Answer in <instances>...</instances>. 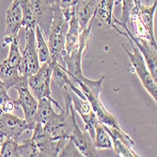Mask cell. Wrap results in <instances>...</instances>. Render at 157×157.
<instances>
[{
    "label": "cell",
    "instance_id": "obj_17",
    "mask_svg": "<svg viewBox=\"0 0 157 157\" xmlns=\"http://www.w3.org/2000/svg\"><path fill=\"white\" fill-rule=\"evenodd\" d=\"M98 2L99 0H76L75 11L82 30L93 22Z\"/></svg>",
    "mask_w": 157,
    "mask_h": 157
},
{
    "label": "cell",
    "instance_id": "obj_14",
    "mask_svg": "<svg viewBox=\"0 0 157 157\" xmlns=\"http://www.w3.org/2000/svg\"><path fill=\"white\" fill-rule=\"evenodd\" d=\"M23 13L18 0H13L6 12L5 42L10 44L13 40L19 39V31L22 27Z\"/></svg>",
    "mask_w": 157,
    "mask_h": 157
},
{
    "label": "cell",
    "instance_id": "obj_6",
    "mask_svg": "<svg viewBox=\"0 0 157 157\" xmlns=\"http://www.w3.org/2000/svg\"><path fill=\"white\" fill-rule=\"evenodd\" d=\"M91 25L92 22L84 30H82L78 42L64 56V68L72 78L78 79L84 75L82 71V56L89 46Z\"/></svg>",
    "mask_w": 157,
    "mask_h": 157
},
{
    "label": "cell",
    "instance_id": "obj_13",
    "mask_svg": "<svg viewBox=\"0 0 157 157\" xmlns=\"http://www.w3.org/2000/svg\"><path fill=\"white\" fill-rule=\"evenodd\" d=\"M71 97H72V103H73L75 111L78 112L82 121H84L85 131H87L90 134V136H91L93 140L94 135H95V126L100 121H98L90 104L87 100L81 99L80 97H78L75 93L72 91H71Z\"/></svg>",
    "mask_w": 157,
    "mask_h": 157
},
{
    "label": "cell",
    "instance_id": "obj_3",
    "mask_svg": "<svg viewBox=\"0 0 157 157\" xmlns=\"http://www.w3.org/2000/svg\"><path fill=\"white\" fill-rule=\"evenodd\" d=\"M74 80L77 86V88L82 91L86 100L90 104L98 121L108 127L121 129L118 119L113 114L106 110V108L101 101V99H100V94H101V91L103 90L102 85L105 80V77L103 76L98 80H91L88 85H85L78 79Z\"/></svg>",
    "mask_w": 157,
    "mask_h": 157
},
{
    "label": "cell",
    "instance_id": "obj_5",
    "mask_svg": "<svg viewBox=\"0 0 157 157\" xmlns=\"http://www.w3.org/2000/svg\"><path fill=\"white\" fill-rule=\"evenodd\" d=\"M54 64L51 63H44L40 66V69L37 71V73L27 77V84L32 94L36 97L37 100L46 98L58 107L59 110L62 109L60 105L52 97L51 93V79L53 74Z\"/></svg>",
    "mask_w": 157,
    "mask_h": 157
},
{
    "label": "cell",
    "instance_id": "obj_19",
    "mask_svg": "<svg viewBox=\"0 0 157 157\" xmlns=\"http://www.w3.org/2000/svg\"><path fill=\"white\" fill-rule=\"evenodd\" d=\"M115 6V0H99L95 17L99 19L104 25L107 27L115 28L116 25L114 24V16L113 10Z\"/></svg>",
    "mask_w": 157,
    "mask_h": 157
},
{
    "label": "cell",
    "instance_id": "obj_20",
    "mask_svg": "<svg viewBox=\"0 0 157 157\" xmlns=\"http://www.w3.org/2000/svg\"><path fill=\"white\" fill-rule=\"evenodd\" d=\"M35 40H36V49L38 53L40 64L51 63L52 59L47 44V40L38 25L35 27Z\"/></svg>",
    "mask_w": 157,
    "mask_h": 157
},
{
    "label": "cell",
    "instance_id": "obj_24",
    "mask_svg": "<svg viewBox=\"0 0 157 157\" xmlns=\"http://www.w3.org/2000/svg\"><path fill=\"white\" fill-rule=\"evenodd\" d=\"M93 144L97 149H112V141L110 136L104 124L98 122L95 126V135L93 138Z\"/></svg>",
    "mask_w": 157,
    "mask_h": 157
},
{
    "label": "cell",
    "instance_id": "obj_11",
    "mask_svg": "<svg viewBox=\"0 0 157 157\" xmlns=\"http://www.w3.org/2000/svg\"><path fill=\"white\" fill-rule=\"evenodd\" d=\"M35 124L20 119L0 107V132L6 137L19 141L25 132L33 131Z\"/></svg>",
    "mask_w": 157,
    "mask_h": 157
},
{
    "label": "cell",
    "instance_id": "obj_15",
    "mask_svg": "<svg viewBox=\"0 0 157 157\" xmlns=\"http://www.w3.org/2000/svg\"><path fill=\"white\" fill-rule=\"evenodd\" d=\"M81 154L86 157H100L103 156L97 151V148L93 144V140L87 131H82L78 123L76 122L70 137Z\"/></svg>",
    "mask_w": 157,
    "mask_h": 157
},
{
    "label": "cell",
    "instance_id": "obj_10",
    "mask_svg": "<svg viewBox=\"0 0 157 157\" xmlns=\"http://www.w3.org/2000/svg\"><path fill=\"white\" fill-rule=\"evenodd\" d=\"M12 89L16 90L18 93V99L15 100V105L17 107L23 109L25 120L30 123L36 124L34 121V116L38 107V100L28 88L27 77L20 75Z\"/></svg>",
    "mask_w": 157,
    "mask_h": 157
},
{
    "label": "cell",
    "instance_id": "obj_30",
    "mask_svg": "<svg viewBox=\"0 0 157 157\" xmlns=\"http://www.w3.org/2000/svg\"><path fill=\"white\" fill-rule=\"evenodd\" d=\"M146 3H147V5H149V3H150V0H146Z\"/></svg>",
    "mask_w": 157,
    "mask_h": 157
},
{
    "label": "cell",
    "instance_id": "obj_8",
    "mask_svg": "<svg viewBox=\"0 0 157 157\" xmlns=\"http://www.w3.org/2000/svg\"><path fill=\"white\" fill-rule=\"evenodd\" d=\"M25 46L21 51V63L19 73L21 75L28 77L40 69V61L36 49L35 40V28H25Z\"/></svg>",
    "mask_w": 157,
    "mask_h": 157
},
{
    "label": "cell",
    "instance_id": "obj_4",
    "mask_svg": "<svg viewBox=\"0 0 157 157\" xmlns=\"http://www.w3.org/2000/svg\"><path fill=\"white\" fill-rule=\"evenodd\" d=\"M67 139H54L42 128V125L36 123L32 136L27 143L29 144L32 157H54L59 156V151Z\"/></svg>",
    "mask_w": 157,
    "mask_h": 157
},
{
    "label": "cell",
    "instance_id": "obj_23",
    "mask_svg": "<svg viewBox=\"0 0 157 157\" xmlns=\"http://www.w3.org/2000/svg\"><path fill=\"white\" fill-rule=\"evenodd\" d=\"M18 2L23 13L22 27H24V29L35 28L37 25V18L32 1L31 0H18Z\"/></svg>",
    "mask_w": 157,
    "mask_h": 157
},
{
    "label": "cell",
    "instance_id": "obj_29",
    "mask_svg": "<svg viewBox=\"0 0 157 157\" xmlns=\"http://www.w3.org/2000/svg\"><path fill=\"white\" fill-rule=\"evenodd\" d=\"M47 1L52 5V6H55L56 4V2H58V0H47Z\"/></svg>",
    "mask_w": 157,
    "mask_h": 157
},
{
    "label": "cell",
    "instance_id": "obj_28",
    "mask_svg": "<svg viewBox=\"0 0 157 157\" xmlns=\"http://www.w3.org/2000/svg\"><path fill=\"white\" fill-rule=\"evenodd\" d=\"M59 156H75V157H80L83 156L81 154V152L79 151V150L76 148V146L75 145L74 142L71 140L70 138L67 139V141L65 142L64 146L62 147L61 151L59 153Z\"/></svg>",
    "mask_w": 157,
    "mask_h": 157
},
{
    "label": "cell",
    "instance_id": "obj_2",
    "mask_svg": "<svg viewBox=\"0 0 157 157\" xmlns=\"http://www.w3.org/2000/svg\"><path fill=\"white\" fill-rule=\"evenodd\" d=\"M64 101L65 108L60 113H55L52 118L42 126L46 133L54 139H69L75 125L77 122L75 119V108L72 103L71 91L64 87Z\"/></svg>",
    "mask_w": 157,
    "mask_h": 157
},
{
    "label": "cell",
    "instance_id": "obj_18",
    "mask_svg": "<svg viewBox=\"0 0 157 157\" xmlns=\"http://www.w3.org/2000/svg\"><path fill=\"white\" fill-rule=\"evenodd\" d=\"M0 157H32V152L27 141L18 144V141L6 137L0 148Z\"/></svg>",
    "mask_w": 157,
    "mask_h": 157
},
{
    "label": "cell",
    "instance_id": "obj_1",
    "mask_svg": "<svg viewBox=\"0 0 157 157\" xmlns=\"http://www.w3.org/2000/svg\"><path fill=\"white\" fill-rule=\"evenodd\" d=\"M70 19L64 15L60 8L53 6V19L46 40L50 50L52 63L59 64L62 67H64L66 33Z\"/></svg>",
    "mask_w": 157,
    "mask_h": 157
},
{
    "label": "cell",
    "instance_id": "obj_25",
    "mask_svg": "<svg viewBox=\"0 0 157 157\" xmlns=\"http://www.w3.org/2000/svg\"><path fill=\"white\" fill-rule=\"evenodd\" d=\"M108 134H109L111 141H112V145H113L112 149H114V151H115V152L117 153L118 156H123V157H137V156H139L137 153H136L133 151L132 148H129L127 145H125L122 141H121L113 134H111L110 132H108Z\"/></svg>",
    "mask_w": 157,
    "mask_h": 157
},
{
    "label": "cell",
    "instance_id": "obj_12",
    "mask_svg": "<svg viewBox=\"0 0 157 157\" xmlns=\"http://www.w3.org/2000/svg\"><path fill=\"white\" fill-rule=\"evenodd\" d=\"M121 27H123L124 32L120 30L117 26H115L114 29H116L120 34L125 36L126 38L130 39L134 44L137 47L139 52L141 53L142 56L147 64V67L149 68V71L152 77L156 80L157 79V58H156V47L153 46L150 41L142 39H137L134 36L133 32L129 29V27L126 25H121Z\"/></svg>",
    "mask_w": 157,
    "mask_h": 157
},
{
    "label": "cell",
    "instance_id": "obj_9",
    "mask_svg": "<svg viewBox=\"0 0 157 157\" xmlns=\"http://www.w3.org/2000/svg\"><path fill=\"white\" fill-rule=\"evenodd\" d=\"M128 40H129L130 44H131V46L133 48V52H130L128 49H126L124 45H122V47L124 48L128 56H129L131 64L134 67L139 80L141 81L142 85H143V87L145 88V90L150 93V95L155 100V102H156V100H157L156 80L151 75L149 68L147 67V64L143 59V56H142V55L139 52V50L137 49V47L134 44V42L130 39H128Z\"/></svg>",
    "mask_w": 157,
    "mask_h": 157
},
{
    "label": "cell",
    "instance_id": "obj_22",
    "mask_svg": "<svg viewBox=\"0 0 157 157\" xmlns=\"http://www.w3.org/2000/svg\"><path fill=\"white\" fill-rule=\"evenodd\" d=\"M56 112L53 108V103L49 99L42 98L38 100V107L34 116L35 123H40L44 126Z\"/></svg>",
    "mask_w": 157,
    "mask_h": 157
},
{
    "label": "cell",
    "instance_id": "obj_21",
    "mask_svg": "<svg viewBox=\"0 0 157 157\" xmlns=\"http://www.w3.org/2000/svg\"><path fill=\"white\" fill-rule=\"evenodd\" d=\"M82 29L79 25L78 20L75 16V13L69 20V26L66 33V41H65V55L68 54L79 40L80 34Z\"/></svg>",
    "mask_w": 157,
    "mask_h": 157
},
{
    "label": "cell",
    "instance_id": "obj_27",
    "mask_svg": "<svg viewBox=\"0 0 157 157\" xmlns=\"http://www.w3.org/2000/svg\"><path fill=\"white\" fill-rule=\"evenodd\" d=\"M0 107L7 112H11L15 108H18L15 105V100H12L8 95V90L1 78H0Z\"/></svg>",
    "mask_w": 157,
    "mask_h": 157
},
{
    "label": "cell",
    "instance_id": "obj_7",
    "mask_svg": "<svg viewBox=\"0 0 157 157\" xmlns=\"http://www.w3.org/2000/svg\"><path fill=\"white\" fill-rule=\"evenodd\" d=\"M21 63V51L19 39L13 40L10 44V51L7 59L0 62V78L4 82L6 89H11L20 77L19 67Z\"/></svg>",
    "mask_w": 157,
    "mask_h": 157
},
{
    "label": "cell",
    "instance_id": "obj_26",
    "mask_svg": "<svg viewBox=\"0 0 157 157\" xmlns=\"http://www.w3.org/2000/svg\"><path fill=\"white\" fill-rule=\"evenodd\" d=\"M121 4V20H117L114 18V24L121 25H129V18L131 10L134 6V0H115V5Z\"/></svg>",
    "mask_w": 157,
    "mask_h": 157
},
{
    "label": "cell",
    "instance_id": "obj_16",
    "mask_svg": "<svg viewBox=\"0 0 157 157\" xmlns=\"http://www.w3.org/2000/svg\"><path fill=\"white\" fill-rule=\"evenodd\" d=\"M37 18V25L40 26L47 39L53 19V6L47 0H31Z\"/></svg>",
    "mask_w": 157,
    "mask_h": 157
}]
</instances>
